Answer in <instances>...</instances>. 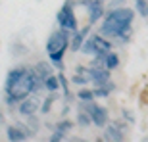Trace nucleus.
<instances>
[{"instance_id":"f257e3e1","label":"nucleus","mask_w":148,"mask_h":142,"mask_svg":"<svg viewBox=\"0 0 148 142\" xmlns=\"http://www.w3.org/2000/svg\"><path fill=\"white\" fill-rule=\"evenodd\" d=\"M38 87H42V81L38 79L35 71L25 69V67H16L6 77V100L8 104L21 102Z\"/></svg>"},{"instance_id":"f03ea898","label":"nucleus","mask_w":148,"mask_h":142,"mask_svg":"<svg viewBox=\"0 0 148 142\" xmlns=\"http://www.w3.org/2000/svg\"><path fill=\"white\" fill-rule=\"evenodd\" d=\"M135 17V12L129 8H117L112 10L102 21L100 33L104 37H115V38H127V33L131 31V21Z\"/></svg>"},{"instance_id":"7ed1b4c3","label":"nucleus","mask_w":148,"mask_h":142,"mask_svg":"<svg viewBox=\"0 0 148 142\" xmlns=\"http://www.w3.org/2000/svg\"><path fill=\"white\" fill-rule=\"evenodd\" d=\"M67 50V31L66 29H58L50 35L48 42H46V52L50 56V61L54 66L62 67V60H64V54Z\"/></svg>"},{"instance_id":"20e7f679","label":"nucleus","mask_w":148,"mask_h":142,"mask_svg":"<svg viewBox=\"0 0 148 142\" xmlns=\"http://www.w3.org/2000/svg\"><path fill=\"white\" fill-rule=\"evenodd\" d=\"M56 19L60 23L62 29H66V31H77V19H75V14H73V4L67 0L66 4L60 8V12L56 14Z\"/></svg>"},{"instance_id":"39448f33","label":"nucleus","mask_w":148,"mask_h":142,"mask_svg":"<svg viewBox=\"0 0 148 142\" xmlns=\"http://www.w3.org/2000/svg\"><path fill=\"white\" fill-rule=\"evenodd\" d=\"M83 109L90 115V119H92L94 125H98V127L108 125V109L106 108L94 104V102H85V104H83Z\"/></svg>"},{"instance_id":"423d86ee","label":"nucleus","mask_w":148,"mask_h":142,"mask_svg":"<svg viewBox=\"0 0 148 142\" xmlns=\"http://www.w3.org/2000/svg\"><path fill=\"white\" fill-rule=\"evenodd\" d=\"M87 75L90 77V81H94L96 85H102V83L110 81V69H102L100 66H94L90 69H87Z\"/></svg>"},{"instance_id":"0eeeda50","label":"nucleus","mask_w":148,"mask_h":142,"mask_svg":"<svg viewBox=\"0 0 148 142\" xmlns=\"http://www.w3.org/2000/svg\"><path fill=\"white\" fill-rule=\"evenodd\" d=\"M87 8H88V21H90V23L98 21L100 17L104 16V6H102V0H96V2H88Z\"/></svg>"},{"instance_id":"6e6552de","label":"nucleus","mask_w":148,"mask_h":142,"mask_svg":"<svg viewBox=\"0 0 148 142\" xmlns=\"http://www.w3.org/2000/svg\"><path fill=\"white\" fill-rule=\"evenodd\" d=\"M38 109V100L37 98H25L21 100V104H19V113L21 115H33L35 111Z\"/></svg>"},{"instance_id":"1a4fd4ad","label":"nucleus","mask_w":148,"mask_h":142,"mask_svg":"<svg viewBox=\"0 0 148 142\" xmlns=\"http://www.w3.org/2000/svg\"><path fill=\"white\" fill-rule=\"evenodd\" d=\"M88 33V27L81 29V31H73V37H71V50H81L83 42H85V37Z\"/></svg>"},{"instance_id":"9d476101","label":"nucleus","mask_w":148,"mask_h":142,"mask_svg":"<svg viewBox=\"0 0 148 142\" xmlns=\"http://www.w3.org/2000/svg\"><path fill=\"white\" fill-rule=\"evenodd\" d=\"M94 44H96V50H98V56H106L108 52H110L112 44L106 40V38H102V35H96V37H92Z\"/></svg>"},{"instance_id":"9b49d317","label":"nucleus","mask_w":148,"mask_h":142,"mask_svg":"<svg viewBox=\"0 0 148 142\" xmlns=\"http://www.w3.org/2000/svg\"><path fill=\"white\" fill-rule=\"evenodd\" d=\"M112 90H114V83L106 81V83H102V85H96V88H94L92 92H94V96H96V98H106Z\"/></svg>"},{"instance_id":"f8f14e48","label":"nucleus","mask_w":148,"mask_h":142,"mask_svg":"<svg viewBox=\"0 0 148 142\" xmlns=\"http://www.w3.org/2000/svg\"><path fill=\"white\" fill-rule=\"evenodd\" d=\"M60 87L62 85H60V77L58 75H52V73H50V75L44 79V88H46L48 92H58Z\"/></svg>"},{"instance_id":"ddd939ff","label":"nucleus","mask_w":148,"mask_h":142,"mask_svg":"<svg viewBox=\"0 0 148 142\" xmlns=\"http://www.w3.org/2000/svg\"><path fill=\"white\" fill-rule=\"evenodd\" d=\"M6 134H8V138L14 142H19V140H25L27 138V132H23L19 127H8V131H6Z\"/></svg>"},{"instance_id":"4468645a","label":"nucleus","mask_w":148,"mask_h":142,"mask_svg":"<svg viewBox=\"0 0 148 142\" xmlns=\"http://www.w3.org/2000/svg\"><path fill=\"white\" fill-rule=\"evenodd\" d=\"M117 66H119V58H117V54L108 52V54L104 56V67L106 69H115Z\"/></svg>"},{"instance_id":"2eb2a0df","label":"nucleus","mask_w":148,"mask_h":142,"mask_svg":"<svg viewBox=\"0 0 148 142\" xmlns=\"http://www.w3.org/2000/svg\"><path fill=\"white\" fill-rule=\"evenodd\" d=\"M106 138L108 140H123V132L117 129V125H110L106 129Z\"/></svg>"},{"instance_id":"dca6fc26","label":"nucleus","mask_w":148,"mask_h":142,"mask_svg":"<svg viewBox=\"0 0 148 142\" xmlns=\"http://www.w3.org/2000/svg\"><path fill=\"white\" fill-rule=\"evenodd\" d=\"M81 50L85 52V54H88V56H98V50H96V44H94L92 38L85 40V42H83V46H81Z\"/></svg>"},{"instance_id":"f3484780","label":"nucleus","mask_w":148,"mask_h":142,"mask_svg":"<svg viewBox=\"0 0 148 142\" xmlns=\"http://www.w3.org/2000/svg\"><path fill=\"white\" fill-rule=\"evenodd\" d=\"M79 98L83 100V102H92L96 96H94V92L92 90H88V88H83V90H79V94H77Z\"/></svg>"},{"instance_id":"a211bd4d","label":"nucleus","mask_w":148,"mask_h":142,"mask_svg":"<svg viewBox=\"0 0 148 142\" xmlns=\"http://www.w3.org/2000/svg\"><path fill=\"white\" fill-rule=\"evenodd\" d=\"M135 6L140 16H148V0H135Z\"/></svg>"},{"instance_id":"6ab92c4d","label":"nucleus","mask_w":148,"mask_h":142,"mask_svg":"<svg viewBox=\"0 0 148 142\" xmlns=\"http://www.w3.org/2000/svg\"><path fill=\"white\" fill-rule=\"evenodd\" d=\"M90 121H92V119H90V115H88L87 111H85V109H83L81 113L77 115V123H79V125H83V127H85V125H88Z\"/></svg>"},{"instance_id":"aec40b11","label":"nucleus","mask_w":148,"mask_h":142,"mask_svg":"<svg viewBox=\"0 0 148 142\" xmlns=\"http://www.w3.org/2000/svg\"><path fill=\"white\" fill-rule=\"evenodd\" d=\"M69 129H71V121H62L60 125H58V129H56V131H60V132H64V134H66Z\"/></svg>"},{"instance_id":"412c9836","label":"nucleus","mask_w":148,"mask_h":142,"mask_svg":"<svg viewBox=\"0 0 148 142\" xmlns=\"http://www.w3.org/2000/svg\"><path fill=\"white\" fill-rule=\"evenodd\" d=\"M138 102H140V106H146L148 104V87L143 88V92H140V100H138Z\"/></svg>"},{"instance_id":"4be33fe9","label":"nucleus","mask_w":148,"mask_h":142,"mask_svg":"<svg viewBox=\"0 0 148 142\" xmlns=\"http://www.w3.org/2000/svg\"><path fill=\"white\" fill-rule=\"evenodd\" d=\"M52 100H54V96H50V98H48V100H46V102L42 104V113H46V111L50 109V104H52Z\"/></svg>"},{"instance_id":"5701e85b","label":"nucleus","mask_w":148,"mask_h":142,"mask_svg":"<svg viewBox=\"0 0 148 142\" xmlns=\"http://www.w3.org/2000/svg\"><path fill=\"white\" fill-rule=\"evenodd\" d=\"M121 4H123V0H112V2H110V8L114 10V8H119Z\"/></svg>"}]
</instances>
